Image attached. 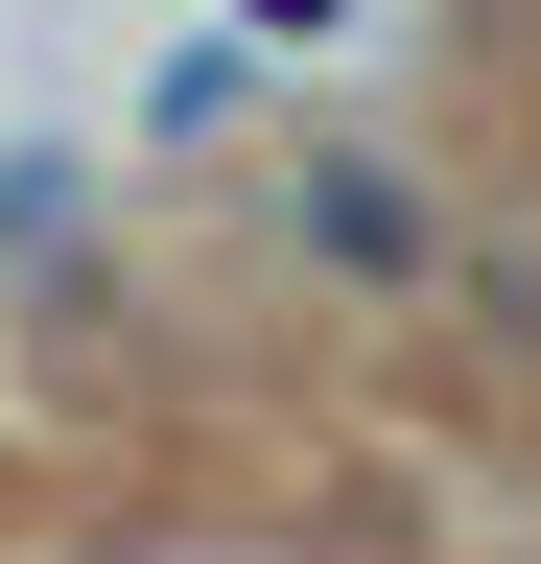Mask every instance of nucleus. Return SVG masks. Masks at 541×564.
I'll use <instances>...</instances> for the list:
<instances>
[{
  "label": "nucleus",
  "mask_w": 541,
  "mask_h": 564,
  "mask_svg": "<svg viewBox=\"0 0 541 564\" xmlns=\"http://www.w3.org/2000/svg\"><path fill=\"white\" fill-rule=\"evenodd\" d=\"M72 212H95L72 141H0V259H72Z\"/></svg>",
  "instance_id": "obj_3"
},
{
  "label": "nucleus",
  "mask_w": 541,
  "mask_h": 564,
  "mask_svg": "<svg viewBox=\"0 0 541 564\" xmlns=\"http://www.w3.org/2000/svg\"><path fill=\"white\" fill-rule=\"evenodd\" d=\"M236 24H259V47H329V24H354V0H236Z\"/></svg>",
  "instance_id": "obj_4"
},
{
  "label": "nucleus",
  "mask_w": 541,
  "mask_h": 564,
  "mask_svg": "<svg viewBox=\"0 0 541 564\" xmlns=\"http://www.w3.org/2000/svg\"><path fill=\"white\" fill-rule=\"evenodd\" d=\"M236 95H259V24H213V47H165V70H142V141H213Z\"/></svg>",
  "instance_id": "obj_2"
},
{
  "label": "nucleus",
  "mask_w": 541,
  "mask_h": 564,
  "mask_svg": "<svg viewBox=\"0 0 541 564\" xmlns=\"http://www.w3.org/2000/svg\"><path fill=\"white\" fill-rule=\"evenodd\" d=\"M283 259L306 282H447V188L400 165V141H306L283 165Z\"/></svg>",
  "instance_id": "obj_1"
}]
</instances>
